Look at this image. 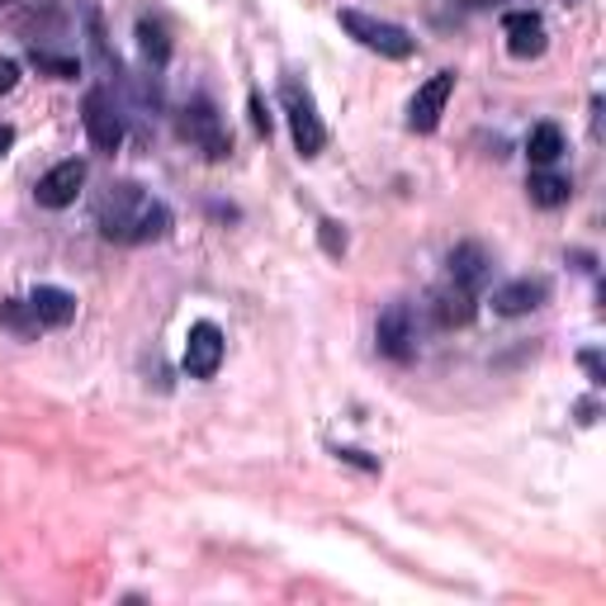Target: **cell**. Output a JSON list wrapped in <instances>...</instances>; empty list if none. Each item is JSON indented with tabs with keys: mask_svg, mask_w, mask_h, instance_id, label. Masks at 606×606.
<instances>
[{
	"mask_svg": "<svg viewBox=\"0 0 606 606\" xmlns=\"http://www.w3.org/2000/svg\"><path fill=\"white\" fill-rule=\"evenodd\" d=\"M95 223H100V233H105L109 242L138 247V242H156V237L171 233V209L162 205V199H152L142 185L119 180V185H109V190H105V199H100Z\"/></svg>",
	"mask_w": 606,
	"mask_h": 606,
	"instance_id": "1",
	"label": "cell"
},
{
	"mask_svg": "<svg viewBox=\"0 0 606 606\" xmlns=\"http://www.w3.org/2000/svg\"><path fill=\"white\" fill-rule=\"evenodd\" d=\"M341 28L351 34L356 43H365L370 53L380 57H394V62H403V57L417 53V38L408 34L403 24H388V20H374V14L365 10H341Z\"/></svg>",
	"mask_w": 606,
	"mask_h": 606,
	"instance_id": "2",
	"label": "cell"
},
{
	"mask_svg": "<svg viewBox=\"0 0 606 606\" xmlns=\"http://www.w3.org/2000/svg\"><path fill=\"white\" fill-rule=\"evenodd\" d=\"M280 100H284V114H290V133H294L299 156H317V152H323V142H327V128H323V119H317V105H313L308 85L284 81Z\"/></svg>",
	"mask_w": 606,
	"mask_h": 606,
	"instance_id": "3",
	"label": "cell"
},
{
	"mask_svg": "<svg viewBox=\"0 0 606 606\" xmlns=\"http://www.w3.org/2000/svg\"><path fill=\"white\" fill-rule=\"evenodd\" d=\"M180 138L195 142V148L205 152L209 162H223V156L233 152V138H228L219 109H213L209 100H190V105L180 109Z\"/></svg>",
	"mask_w": 606,
	"mask_h": 606,
	"instance_id": "4",
	"label": "cell"
},
{
	"mask_svg": "<svg viewBox=\"0 0 606 606\" xmlns=\"http://www.w3.org/2000/svg\"><path fill=\"white\" fill-rule=\"evenodd\" d=\"M81 119H85V133H91V142L100 152H119L124 148V114L109 100V91H85Z\"/></svg>",
	"mask_w": 606,
	"mask_h": 606,
	"instance_id": "5",
	"label": "cell"
},
{
	"mask_svg": "<svg viewBox=\"0 0 606 606\" xmlns=\"http://www.w3.org/2000/svg\"><path fill=\"white\" fill-rule=\"evenodd\" d=\"M374 341H380V351L388 360H398V365H408L417 356V323H412V308L408 303H388L380 313V323H374Z\"/></svg>",
	"mask_w": 606,
	"mask_h": 606,
	"instance_id": "6",
	"label": "cell"
},
{
	"mask_svg": "<svg viewBox=\"0 0 606 606\" xmlns=\"http://www.w3.org/2000/svg\"><path fill=\"white\" fill-rule=\"evenodd\" d=\"M81 185H85V162H81V156H67V162H57L53 171H43V176H38L34 199L43 209H67V205H77Z\"/></svg>",
	"mask_w": 606,
	"mask_h": 606,
	"instance_id": "7",
	"label": "cell"
},
{
	"mask_svg": "<svg viewBox=\"0 0 606 606\" xmlns=\"http://www.w3.org/2000/svg\"><path fill=\"white\" fill-rule=\"evenodd\" d=\"M223 365V331L213 323H195L185 337V374L190 380H213Z\"/></svg>",
	"mask_w": 606,
	"mask_h": 606,
	"instance_id": "8",
	"label": "cell"
},
{
	"mask_svg": "<svg viewBox=\"0 0 606 606\" xmlns=\"http://www.w3.org/2000/svg\"><path fill=\"white\" fill-rule=\"evenodd\" d=\"M451 91H455V71H436V77L412 95V105H408V128H412V133H431V128L441 124Z\"/></svg>",
	"mask_w": 606,
	"mask_h": 606,
	"instance_id": "9",
	"label": "cell"
},
{
	"mask_svg": "<svg viewBox=\"0 0 606 606\" xmlns=\"http://www.w3.org/2000/svg\"><path fill=\"white\" fill-rule=\"evenodd\" d=\"M427 308H431V323L436 327H469L474 323V313H479V303H474V290H465V284H441V290H431L427 299Z\"/></svg>",
	"mask_w": 606,
	"mask_h": 606,
	"instance_id": "10",
	"label": "cell"
},
{
	"mask_svg": "<svg viewBox=\"0 0 606 606\" xmlns=\"http://www.w3.org/2000/svg\"><path fill=\"white\" fill-rule=\"evenodd\" d=\"M502 34H508V53L522 57V62L526 57H540L545 43H550L545 38V20L536 10H508L502 14Z\"/></svg>",
	"mask_w": 606,
	"mask_h": 606,
	"instance_id": "11",
	"label": "cell"
},
{
	"mask_svg": "<svg viewBox=\"0 0 606 606\" xmlns=\"http://www.w3.org/2000/svg\"><path fill=\"white\" fill-rule=\"evenodd\" d=\"M550 299V280H531V276H522V280H508L502 290H493V313H502V317H522V313H531V308H540V303Z\"/></svg>",
	"mask_w": 606,
	"mask_h": 606,
	"instance_id": "12",
	"label": "cell"
},
{
	"mask_svg": "<svg viewBox=\"0 0 606 606\" xmlns=\"http://www.w3.org/2000/svg\"><path fill=\"white\" fill-rule=\"evenodd\" d=\"M445 266H451V280H455V284H465V290H474V294H479V284H483L488 276H493V256H488V252L479 247V242H459Z\"/></svg>",
	"mask_w": 606,
	"mask_h": 606,
	"instance_id": "13",
	"label": "cell"
},
{
	"mask_svg": "<svg viewBox=\"0 0 606 606\" xmlns=\"http://www.w3.org/2000/svg\"><path fill=\"white\" fill-rule=\"evenodd\" d=\"M28 308H34L43 327H67L71 317H77V294L57 290V284H38V290L28 294Z\"/></svg>",
	"mask_w": 606,
	"mask_h": 606,
	"instance_id": "14",
	"label": "cell"
},
{
	"mask_svg": "<svg viewBox=\"0 0 606 606\" xmlns=\"http://www.w3.org/2000/svg\"><path fill=\"white\" fill-rule=\"evenodd\" d=\"M526 156L531 166H555L559 156H564V128L559 124H536L526 138Z\"/></svg>",
	"mask_w": 606,
	"mask_h": 606,
	"instance_id": "15",
	"label": "cell"
},
{
	"mask_svg": "<svg viewBox=\"0 0 606 606\" xmlns=\"http://www.w3.org/2000/svg\"><path fill=\"white\" fill-rule=\"evenodd\" d=\"M526 190H531V205H540V209H559V205H569L573 185H569L564 176H555V171H536V176L526 180Z\"/></svg>",
	"mask_w": 606,
	"mask_h": 606,
	"instance_id": "16",
	"label": "cell"
},
{
	"mask_svg": "<svg viewBox=\"0 0 606 606\" xmlns=\"http://www.w3.org/2000/svg\"><path fill=\"white\" fill-rule=\"evenodd\" d=\"M0 327L14 331L20 341H34L38 331H43V323L34 317V308H28V299H5V303H0Z\"/></svg>",
	"mask_w": 606,
	"mask_h": 606,
	"instance_id": "17",
	"label": "cell"
},
{
	"mask_svg": "<svg viewBox=\"0 0 606 606\" xmlns=\"http://www.w3.org/2000/svg\"><path fill=\"white\" fill-rule=\"evenodd\" d=\"M28 62H34L38 71H48V77H57V81H77V77H81V62H77V57H57V53L34 48V53H28Z\"/></svg>",
	"mask_w": 606,
	"mask_h": 606,
	"instance_id": "18",
	"label": "cell"
},
{
	"mask_svg": "<svg viewBox=\"0 0 606 606\" xmlns=\"http://www.w3.org/2000/svg\"><path fill=\"white\" fill-rule=\"evenodd\" d=\"M138 38H142V53H148L156 67H162L166 57H171V43H166V34H162V28H156V24H148V20H142V24H138Z\"/></svg>",
	"mask_w": 606,
	"mask_h": 606,
	"instance_id": "19",
	"label": "cell"
},
{
	"mask_svg": "<svg viewBox=\"0 0 606 606\" xmlns=\"http://www.w3.org/2000/svg\"><path fill=\"white\" fill-rule=\"evenodd\" d=\"M317 242H323V252L327 256H341L346 252V233H341V223H317Z\"/></svg>",
	"mask_w": 606,
	"mask_h": 606,
	"instance_id": "20",
	"label": "cell"
},
{
	"mask_svg": "<svg viewBox=\"0 0 606 606\" xmlns=\"http://www.w3.org/2000/svg\"><path fill=\"white\" fill-rule=\"evenodd\" d=\"M20 85V62L14 57H0V95H10Z\"/></svg>",
	"mask_w": 606,
	"mask_h": 606,
	"instance_id": "21",
	"label": "cell"
},
{
	"mask_svg": "<svg viewBox=\"0 0 606 606\" xmlns=\"http://www.w3.org/2000/svg\"><path fill=\"white\" fill-rule=\"evenodd\" d=\"M341 459H346V465H360V469H380V459H370L365 451H351V445H341V451H337Z\"/></svg>",
	"mask_w": 606,
	"mask_h": 606,
	"instance_id": "22",
	"label": "cell"
},
{
	"mask_svg": "<svg viewBox=\"0 0 606 606\" xmlns=\"http://www.w3.org/2000/svg\"><path fill=\"white\" fill-rule=\"evenodd\" d=\"M579 360H583V370H587V380H593V384H602V356H597V351H583Z\"/></svg>",
	"mask_w": 606,
	"mask_h": 606,
	"instance_id": "23",
	"label": "cell"
},
{
	"mask_svg": "<svg viewBox=\"0 0 606 606\" xmlns=\"http://www.w3.org/2000/svg\"><path fill=\"white\" fill-rule=\"evenodd\" d=\"M252 124H256V133H270V114H266V105L252 95Z\"/></svg>",
	"mask_w": 606,
	"mask_h": 606,
	"instance_id": "24",
	"label": "cell"
},
{
	"mask_svg": "<svg viewBox=\"0 0 606 606\" xmlns=\"http://www.w3.org/2000/svg\"><path fill=\"white\" fill-rule=\"evenodd\" d=\"M10 148H14V128H10V124H0V156H5Z\"/></svg>",
	"mask_w": 606,
	"mask_h": 606,
	"instance_id": "25",
	"label": "cell"
},
{
	"mask_svg": "<svg viewBox=\"0 0 606 606\" xmlns=\"http://www.w3.org/2000/svg\"><path fill=\"white\" fill-rule=\"evenodd\" d=\"M459 5H474V10H483V5H493V0H459Z\"/></svg>",
	"mask_w": 606,
	"mask_h": 606,
	"instance_id": "26",
	"label": "cell"
},
{
	"mask_svg": "<svg viewBox=\"0 0 606 606\" xmlns=\"http://www.w3.org/2000/svg\"><path fill=\"white\" fill-rule=\"evenodd\" d=\"M0 5H10V0H0Z\"/></svg>",
	"mask_w": 606,
	"mask_h": 606,
	"instance_id": "27",
	"label": "cell"
}]
</instances>
